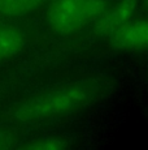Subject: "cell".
Segmentation results:
<instances>
[{
	"instance_id": "cell-1",
	"label": "cell",
	"mask_w": 148,
	"mask_h": 150,
	"mask_svg": "<svg viewBox=\"0 0 148 150\" xmlns=\"http://www.w3.org/2000/svg\"><path fill=\"white\" fill-rule=\"evenodd\" d=\"M100 90L101 85L96 81L68 83L26 99L16 107L15 116L25 123L61 117L90 105Z\"/></svg>"
},
{
	"instance_id": "cell-2",
	"label": "cell",
	"mask_w": 148,
	"mask_h": 150,
	"mask_svg": "<svg viewBox=\"0 0 148 150\" xmlns=\"http://www.w3.org/2000/svg\"><path fill=\"white\" fill-rule=\"evenodd\" d=\"M105 9V0H53L47 22L56 33L72 34L95 22Z\"/></svg>"
},
{
	"instance_id": "cell-3",
	"label": "cell",
	"mask_w": 148,
	"mask_h": 150,
	"mask_svg": "<svg viewBox=\"0 0 148 150\" xmlns=\"http://www.w3.org/2000/svg\"><path fill=\"white\" fill-rule=\"evenodd\" d=\"M110 45L119 51H143L147 46L148 28L146 20H129L109 34Z\"/></svg>"
},
{
	"instance_id": "cell-4",
	"label": "cell",
	"mask_w": 148,
	"mask_h": 150,
	"mask_svg": "<svg viewBox=\"0 0 148 150\" xmlns=\"http://www.w3.org/2000/svg\"><path fill=\"white\" fill-rule=\"evenodd\" d=\"M135 0H122L117 7L110 11L105 9L96 20V30L103 35H109L113 30L131 18L135 9Z\"/></svg>"
},
{
	"instance_id": "cell-5",
	"label": "cell",
	"mask_w": 148,
	"mask_h": 150,
	"mask_svg": "<svg viewBox=\"0 0 148 150\" xmlns=\"http://www.w3.org/2000/svg\"><path fill=\"white\" fill-rule=\"evenodd\" d=\"M25 46V37L17 28L0 25V62L15 57Z\"/></svg>"
},
{
	"instance_id": "cell-6",
	"label": "cell",
	"mask_w": 148,
	"mask_h": 150,
	"mask_svg": "<svg viewBox=\"0 0 148 150\" xmlns=\"http://www.w3.org/2000/svg\"><path fill=\"white\" fill-rule=\"evenodd\" d=\"M51 0H0V13L4 16H24Z\"/></svg>"
},
{
	"instance_id": "cell-7",
	"label": "cell",
	"mask_w": 148,
	"mask_h": 150,
	"mask_svg": "<svg viewBox=\"0 0 148 150\" xmlns=\"http://www.w3.org/2000/svg\"><path fill=\"white\" fill-rule=\"evenodd\" d=\"M22 148L30 150H59L66 148V144L62 140H59L55 137H43L30 141V142L22 145Z\"/></svg>"
},
{
	"instance_id": "cell-8",
	"label": "cell",
	"mask_w": 148,
	"mask_h": 150,
	"mask_svg": "<svg viewBox=\"0 0 148 150\" xmlns=\"http://www.w3.org/2000/svg\"><path fill=\"white\" fill-rule=\"evenodd\" d=\"M12 145V137L4 131H0V149H8Z\"/></svg>"
}]
</instances>
